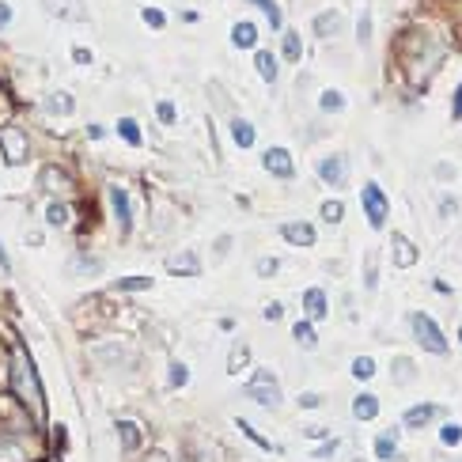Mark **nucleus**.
I'll return each mask as SVG.
<instances>
[{
  "instance_id": "obj_1",
  "label": "nucleus",
  "mask_w": 462,
  "mask_h": 462,
  "mask_svg": "<svg viewBox=\"0 0 462 462\" xmlns=\"http://www.w3.org/2000/svg\"><path fill=\"white\" fill-rule=\"evenodd\" d=\"M12 390L30 413H42V383L35 376V364H30L27 349H16V356H12Z\"/></svg>"
},
{
  "instance_id": "obj_2",
  "label": "nucleus",
  "mask_w": 462,
  "mask_h": 462,
  "mask_svg": "<svg viewBox=\"0 0 462 462\" xmlns=\"http://www.w3.org/2000/svg\"><path fill=\"white\" fill-rule=\"evenodd\" d=\"M410 329H413L417 345H421L424 353H436V356H447V353H451V345H447L444 329H439V322H436L432 315L413 311V315H410Z\"/></svg>"
},
{
  "instance_id": "obj_3",
  "label": "nucleus",
  "mask_w": 462,
  "mask_h": 462,
  "mask_svg": "<svg viewBox=\"0 0 462 462\" xmlns=\"http://www.w3.org/2000/svg\"><path fill=\"white\" fill-rule=\"evenodd\" d=\"M247 398H254L258 405H266V410H281V402H284V394L277 387V376L266 368H258L254 371V379L247 383Z\"/></svg>"
},
{
  "instance_id": "obj_4",
  "label": "nucleus",
  "mask_w": 462,
  "mask_h": 462,
  "mask_svg": "<svg viewBox=\"0 0 462 462\" xmlns=\"http://www.w3.org/2000/svg\"><path fill=\"white\" fill-rule=\"evenodd\" d=\"M360 201H364V216H368V224L383 231L387 227V216H390V201H387V193L379 190L376 182H368L364 190H360Z\"/></svg>"
},
{
  "instance_id": "obj_5",
  "label": "nucleus",
  "mask_w": 462,
  "mask_h": 462,
  "mask_svg": "<svg viewBox=\"0 0 462 462\" xmlns=\"http://www.w3.org/2000/svg\"><path fill=\"white\" fill-rule=\"evenodd\" d=\"M0 152H4V159L19 167V163L30 159V145H27V133L19 125H4L0 129Z\"/></svg>"
},
{
  "instance_id": "obj_6",
  "label": "nucleus",
  "mask_w": 462,
  "mask_h": 462,
  "mask_svg": "<svg viewBox=\"0 0 462 462\" xmlns=\"http://www.w3.org/2000/svg\"><path fill=\"white\" fill-rule=\"evenodd\" d=\"M318 179H322L326 186H334V190H345V182H349V159L345 156L318 159Z\"/></svg>"
},
{
  "instance_id": "obj_7",
  "label": "nucleus",
  "mask_w": 462,
  "mask_h": 462,
  "mask_svg": "<svg viewBox=\"0 0 462 462\" xmlns=\"http://www.w3.org/2000/svg\"><path fill=\"white\" fill-rule=\"evenodd\" d=\"M261 163H266V171L273 174V179H295V163L288 156V148H266V156H261Z\"/></svg>"
},
{
  "instance_id": "obj_8",
  "label": "nucleus",
  "mask_w": 462,
  "mask_h": 462,
  "mask_svg": "<svg viewBox=\"0 0 462 462\" xmlns=\"http://www.w3.org/2000/svg\"><path fill=\"white\" fill-rule=\"evenodd\" d=\"M167 273L171 277H197V273H201V258H197L193 250H179V254L167 258Z\"/></svg>"
},
{
  "instance_id": "obj_9",
  "label": "nucleus",
  "mask_w": 462,
  "mask_h": 462,
  "mask_svg": "<svg viewBox=\"0 0 462 462\" xmlns=\"http://www.w3.org/2000/svg\"><path fill=\"white\" fill-rule=\"evenodd\" d=\"M281 239H288L292 247H311L315 243V227L307 224V220H288V224H281Z\"/></svg>"
},
{
  "instance_id": "obj_10",
  "label": "nucleus",
  "mask_w": 462,
  "mask_h": 462,
  "mask_svg": "<svg viewBox=\"0 0 462 462\" xmlns=\"http://www.w3.org/2000/svg\"><path fill=\"white\" fill-rule=\"evenodd\" d=\"M110 205H114V216H118V224H122V231L129 235V231H133V208H129V193L122 186H110Z\"/></svg>"
},
{
  "instance_id": "obj_11",
  "label": "nucleus",
  "mask_w": 462,
  "mask_h": 462,
  "mask_svg": "<svg viewBox=\"0 0 462 462\" xmlns=\"http://www.w3.org/2000/svg\"><path fill=\"white\" fill-rule=\"evenodd\" d=\"M444 413L439 405H432V402H421V405H413V410H405L402 413V424L405 428H424L428 421H436V417Z\"/></svg>"
},
{
  "instance_id": "obj_12",
  "label": "nucleus",
  "mask_w": 462,
  "mask_h": 462,
  "mask_svg": "<svg viewBox=\"0 0 462 462\" xmlns=\"http://www.w3.org/2000/svg\"><path fill=\"white\" fill-rule=\"evenodd\" d=\"M311 27H315V38H334L341 30V12L337 8H326V12H318L311 19Z\"/></svg>"
},
{
  "instance_id": "obj_13",
  "label": "nucleus",
  "mask_w": 462,
  "mask_h": 462,
  "mask_svg": "<svg viewBox=\"0 0 462 462\" xmlns=\"http://www.w3.org/2000/svg\"><path fill=\"white\" fill-rule=\"evenodd\" d=\"M42 190L46 193H72V179L61 167H42Z\"/></svg>"
},
{
  "instance_id": "obj_14",
  "label": "nucleus",
  "mask_w": 462,
  "mask_h": 462,
  "mask_svg": "<svg viewBox=\"0 0 462 462\" xmlns=\"http://www.w3.org/2000/svg\"><path fill=\"white\" fill-rule=\"evenodd\" d=\"M303 311H307V322H322L326 318V292L322 288H307L303 292Z\"/></svg>"
},
{
  "instance_id": "obj_15",
  "label": "nucleus",
  "mask_w": 462,
  "mask_h": 462,
  "mask_svg": "<svg viewBox=\"0 0 462 462\" xmlns=\"http://www.w3.org/2000/svg\"><path fill=\"white\" fill-rule=\"evenodd\" d=\"M390 250H394V266H398V269L417 266V247H413L405 235H394V239H390Z\"/></svg>"
},
{
  "instance_id": "obj_16",
  "label": "nucleus",
  "mask_w": 462,
  "mask_h": 462,
  "mask_svg": "<svg viewBox=\"0 0 462 462\" xmlns=\"http://www.w3.org/2000/svg\"><path fill=\"white\" fill-rule=\"evenodd\" d=\"M254 42H258V27L254 23H235V30H231V46L235 50H254Z\"/></svg>"
},
{
  "instance_id": "obj_17",
  "label": "nucleus",
  "mask_w": 462,
  "mask_h": 462,
  "mask_svg": "<svg viewBox=\"0 0 462 462\" xmlns=\"http://www.w3.org/2000/svg\"><path fill=\"white\" fill-rule=\"evenodd\" d=\"M353 417H356V421H376V417H379V398H376V394H356Z\"/></svg>"
},
{
  "instance_id": "obj_18",
  "label": "nucleus",
  "mask_w": 462,
  "mask_h": 462,
  "mask_svg": "<svg viewBox=\"0 0 462 462\" xmlns=\"http://www.w3.org/2000/svg\"><path fill=\"white\" fill-rule=\"evenodd\" d=\"M254 69H258V76H261L266 84H273V80H277V53L258 50V53H254Z\"/></svg>"
},
{
  "instance_id": "obj_19",
  "label": "nucleus",
  "mask_w": 462,
  "mask_h": 462,
  "mask_svg": "<svg viewBox=\"0 0 462 462\" xmlns=\"http://www.w3.org/2000/svg\"><path fill=\"white\" fill-rule=\"evenodd\" d=\"M281 53H284V61H292V64L303 57V42L295 30H281Z\"/></svg>"
},
{
  "instance_id": "obj_20",
  "label": "nucleus",
  "mask_w": 462,
  "mask_h": 462,
  "mask_svg": "<svg viewBox=\"0 0 462 462\" xmlns=\"http://www.w3.org/2000/svg\"><path fill=\"white\" fill-rule=\"evenodd\" d=\"M231 137H235L239 148H254V125L243 122V118H231Z\"/></svg>"
},
{
  "instance_id": "obj_21",
  "label": "nucleus",
  "mask_w": 462,
  "mask_h": 462,
  "mask_svg": "<svg viewBox=\"0 0 462 462\" xmlns=\"http://www.w3.org/2000/svg\"><path fill=\"white\" fill-rule=\"evenodd\" d=\"M398 432H383V436H376V458H383V462H390V458H398Z\"/></svg>"
},
{
  "instance_id": "obj_22",
  "label": "nucleus",
  "mask_w": 462,
  "mask_h": 462,
  "mask_svg": "<svg viewBox=\"0 0 462 462\" xmlns=\"http://www.w3.org/2000/svg\"><path fill=\"white\" fill-rule=\"evenodd\" d=\"M292 337H295V345H303V349H315L318 345V334H315V322H295L292 326Z\"/></svg>"
},
{
  "instance_id": "obj_23",
  "label": "nucleus",
  "mask_w": 462,
  "mask_h": 462,
  "mask_svg": "<svg viewBox=\"0 0 462 462\" xmlns=\"http://www.w3.org/2000/svg\"><path fill=\"white\" fill-rule=\"evenodd\" d=\"M118 436H122V451H137L140 447V428L133 421H118Z\"/></svg>"
},
{
  "instance_id": "obj_24",
  "label": "nucleus",
  "mask_w": 462,
  "mask_h": 462,
  "mask_svg": "<svg viewBox=\"0 0 462 462\" xmlns=\"http://www.w3.org/2000/svg\"><path fill=\"white\" fill-rule=\"evenodd\" d=\"M364 288H368V292L379 288V261H376V254H371V250L364 254Z\"/></svg>"
},
{
  "instance_id": "obj_25",
  "label": "nucleus",
  "mask_w": 462,
  "mask_h": 462,
  "mask_svg": "<svg viewBox=\"0 0 462 462\" xmlns=\"http://www.w3.org/2000/svg\"><path fill=\"white\" fill-rule=\"evenodd\" d=\"M247 364H250V349L247 345H235V349H231V356H227V371H231V376H239Z\"/></svg>"
},
{
  "instance_id": "obj_26",
  "label": "nucleus",
  "mask_w": 462,
  "mask_h": 462,
  "mask_svg": "<svg viewBox=\"0 0 462 462\" xmlns=\"http://www.w3.org/2000/svg\"><path fill=\"white\" fill-rule=\"evenodd\" d=\"M72 95H64V91H53L50 98H46V110H53V114H72Z\"/></svg>"
},
{
  "instance_id": "obj_27",
  "label": "nucleus",
  "mask_w": 462,
  "mask_h": 462,
  "mask_svg": "<svg viewBox=\"0 0 462 462\" xmlns=\"http://www.w3.org/2000/svg\"><path fill=\"white\" fill-rule=\"evenodd\" d=\"M118 133H122V140H125V145L140 148V125L133 122V118H122V122H118Z\"/></svg>"
},
{
  "instance_id": "obj_28",
  "label": "nucleus",
  "mask_w": 462,
  "mask_h": 462,
  "mask_svg": "<svg viewBox=\"0 0 462 462\" xmlns=\"http://www.w3.org/2000/svg\"><path fill=\"white\" fill-rule=\"evenodd\" d=\"M114 288L118 292H148L152 277H122V281H114Z\"/></svg>"
},
{
  "instance_id": "obj_29",
  "label": "nucleus",
  "mask_w": 462,
  "mask_h": 462,
  "mask_svg": "<svg viewBox=\"0 0 462 462\" xmlns=\"http://www.w3.org/2000/svg\"><path fill=\"white\" fill-rule=\"evenodd\" d=\"M46 220H50L53 227H64V224H69V205H64V201H50Z\"/></svg>"
},
{
  "instance_id": "obj_30",
  "label": "nucleus",
  "mask_w": 462,
  "mask_h": 462,
  "mask_svg": "<svg viewBox=\"0 0 462 462\" xmlns=\"http://www.w3.org/2000/svg\"><path fill=\"white\" fill-rule=\"evenodd\" d=\"M371 376H376V360H371V356H356V360H353V379L368 383Z\"/></svg>"
},
{
  "instance_id": "obj_31",
  "label": "nucleus",
  "mask_w": 462,
  "mask_h": 462,
  "mask_svg": "<svg viewBox=\"0 0 462 462\" xmlns=\"http://www.w3.org/2000/svg\"><path fill=\"white\" fill-rule=\"evenodd\" d=\"M318 106H322L326 114H337V110H345V95H341V91H322Z\"/></svg>"
},
{
  "instance_id": "obj_32",
  "label": "nucleus",
  "mask_w": 462,
  "mask_h": 462,
  "mask_svg": "<svg viewBox=\"0 0 462 462\" xmlns=\"http://www.w3.org/2000/svg\"><path fill=\"white\" fill-rule=\"evenodd\" d=\"M235 424H239V432H243L247 439H254V444H258L261 451H269V455H273V444H269V439H266V436H261V432H254V428H250V424L243 421V417H239V421H235Z\"/></svg>"
},
{
  "instance_id": "obj_33",
  "label": "nucleus",
  "mask_w": 462,
  "mask_h": 462,
  "mask_svg": "<svg viewBox=\"0 0 462 462\" xmlns=\"http://www.w3.org/2000/svg\"><path fill=\"white\" fill-rule=\"evenodd\" d=\"M394 379H398V383H410V379H417V368H413L405 356H398V360H394Z\"/></svg>"
},
{
  "instance_id": "obj_34",
  "label": "nucleus",
  "mask_w": 462,
  "mask_h": 462,
  "mask_svg": "<svg viewBox=\"0 0 462 462\" xmlns=\"http://www.w3.org/2000/svg\"><path fill=\"white\" fill-rule=\"evenodd\" d=\"M140 19H145L152 30H163V27H167V16H163L159 8H145V12H140Z\"/></svg>"
},
{
  "instance_id": "obj_35",
  "label": "nucleus",
  "mask_w": 462,
  "mask_h": 462,
  "mask_svg": "<svg viewBox=\"0 0 462 462\" xmlns=\"http://www.w3.org/2000/svg\"><path fill=\"white\" fill-rule=\"evenodd\" d=\"M156 118H159V125H174V122H179V118H174V103L159 98V103H156Z\"/></svg>"
},
{
  "instance_id": "obj_36",
  "label": "nucleus",
  "mask_w": 462,
  "mask_h": 462,
  "mask_svg": "<svg viewBox=\"0 0 462 462\" xmlns=\"http://www.w3.org/2000/svg\"><path fill=\"white\" fill-rule=\"evenodd\" d=\"M439 439H444V447H458L462 444V428L458 424H444V428H439Z\"/></svg>"
},
{
  "instance_id": "obj_37",
  "label": "nucleus",
  "mask_w": 462,
  "mask_h": 462,
  "mask_svg": "<svg viewBox=\"0 0 462 462\" xmlns=\"http://www.w3.org/2000/svg\"><path fill=\"white\" fill-rule=\"evenodd\" d=\"M341 216H345V205H341V201H326L322 205V220H326V224H341Z\"/></svg>"
},
{
  "instance_id": "obj_38",
  "label": "nucleus",
  "mask_w": 462,
  "mask_h": 462,
  "mask_svg": "<svg viewBox=\"0 0 462 462\" xmlns=\"http://www.w3.org/2000/svg\"><path fill=\"white\" fill-rule=\"evenodd\" d=\"M250 4H258V8H261V12H266V16H269V27H281V8H277V4H273V0H250Z\"/></svg>"
},
{
  "instance_id": "obj_39",
  "label": "nucleus",
  "mask_w": 462,
  "mask_h": 462,
  "mask_svg": "<svg viewBox=\"0 0 462 462\" xmlns=\"http://www.w3.org/2000/svg\"><path fill=\"white\" fill-rule=\"evenodd\" d=\"M277 269H281V261H277V258H261V261H258V277H266V281H269V277H277Z\"/></svg>"
},
{
  "instance_id": "obj_40",
  "label": "nucleus",
  "mask_w": 462,
  "mask_h": 462,
  "mask_svg": "<svg viewBox=\"0 0 462 462\" xmlns=\"http://www.w3.org/2000/svg\"><path fill=\"white\" fill-rule=\"evenodd\" d=\"M186 379H190V371H186V364L174 360V364H171V387H186Z\"/></svg>"
},
{
  "instance_id": "obj_41",
  "label": "nucleus",
  "mask_w": 462,
  "mask_h": 462,
  "mask_svg": "<svg viewBox=\"0 0 462 462\" xmlns=\"http://www.w3.org/2000/svg\"><path fill=\"white\" fill-rule=\"evenodd\" d=\"M356 38H360V46H368V42H371V16H368V12L360 16V30H356Z\"/></svg>"
},
{
  "instance_id": "obj_42",
  "label": "nucleus",
  "mask_w": 462,
  "mask_h": 462,
  "mask_svg": "<svg viewBox=\"0 0 462 462\" xmlns=\"http://www.w3.org/2000/svg\"><path fill=\"white\" fill-rule=\"evenodd\" d=\"M0 462H23V455H19V447H12V444H0Z\"/></svg>"
},
{
  "instance_id": "obj_43",
  "label": "nucleus",
  "mask_w": 462,
  "mask_h": 462,
  "mask_svg": "<svg viewBox=\"0 0 462 462\" xmlns=\"http://www.w3.org/2000/svg\"><path fill=\"white\" fill-rule=\"evenodd\" d=\"M334 451H337V439H326V444H322V447H315L311 455H315V458H329Z\"/></svg>"
},
{
  "instance_id": "obj_44",
  "label": "nucleus",
  "mask_w": 462,
  "mask_h": 462,
  "mask_svg": "<svg viewBox=\"0 0 462 462\" xmlns=\"http://www.w3.org/2000/svg\"><path fill=\"white\" fill-rule=\"evenodd\" d=\"M72 61L76 64H91V50H87V46H72Z\"/></svg>"
},
{
  "instance_id": "obj_45",
  "label": "nucleus",
  "mask_w": 462,
  "mask_h": 462,
  "mask_svg": "<svg viewBox=\"0 0 462 462\" xmlns=\"http://www.w3.org/2000/svg\"><path fill=\"white\" fill-rule=\"evenodd\" d=\"M451 118H455V122H462V84H458L455 98H451Z\"/></svg>"
},
{
  "instance_id": "obj_46",
  "label": "nucleus",
  "mask_w": 462,
  "mask_h": 462,
  "mask_svg": "<svg viewBox=\"0 0 462 462\" xmlns=\"http://www.w3.org/2000/svg\"><path fill=\"white\" fill-rule=\"evenodd\" d=\"M300 405H303V410H318V405H322V394H303Z\"/></svg>"
},
{
  "instance_id": "obj_47",
  "label": "nucleus",
  "mask_w": 462,
  "mask_h": 462,
  "mask_svg": "<svg viewBox=\"0 0 462 462\" xmlns=\"http://www.w3.org/2000/svg\"><path fill=\"white\" fill-rule=\"evenodd\" d=\"M8 23H12V4H4V0H0V30H4Z\"/></svg>"
},
{
  "instance_id": "obj_48",
  "label": "nucleus",
  "mask_w": 462,
  "mask_h": 462,
  "mask_svg": "<svg viewBox=\"0 0 462 462\" xmlns=\"http://www.w3.org/2000/svg\"><path fill=\"white\" fill-rule=\"evenodd\" d=\"M281 315H284V307H281V303H269V307H266V318H269V322H277Z\"/></svg>"
},
{
  "instance_id": "obj_49",
  "label": "nucleus",
  "mask_w": 462,
  "mask_h": 462,
  "mask_svg": "<svg viewBox=\"0 0 462 462\" xmlns=\"http://www.w3.org/2000/svg\"><path fill=\"white\" fill-rule=\"evenodd\" d=\"M436 174H439V179H444V182H447V179H451V174H455V167H451V163H439V167H436Z\"/></svg>"
},
{
  "instance_id": "obj_50",
  "label": "nucleus",
  "mask_w": 462,
  "mask_h": 462,
  "mask_svg": "<svg viewBox=\"0 0 462 462\" xmlns=\"http://www.w3.org/2000/svg\"><path fill=\"white\" fill-rule=\"evenodd\" d=\"M439 213H444V216H455V213H458V205H455V201H451V197H447V201L439 205Z\"/></svg>"
},
{
  "instance_id": "obj_51",
  "label": "nucleus",
  "mask_w": 462,
  "mask_h": 462,
  "mask_svg": "<svg viewBox=\"0 0 462 462\" xmlns=\"http://www.w3.org/2000/svg\"><path fill=\"white\" fill-rule=\"evenodd\" d=\"M227 250H231V239L224 235V239H220V243H216V254H220V258H224V254H227Z\"/></svg>"
},
{
  "instance_id": "obj_52",
  "label": "nucleus",
  "mask_w": 462,
  "mask_h": 462,
  "mask_svg": "<svg viewBox=\"0 0 462 462\" xmlns=\"http://www.w3.org/2000/svg\"><path fill=\"white\" fill-rule=\"evenodd\" d=\"M0 269H12V261H8V254H4V247H0Z\"/></svg>"
},
{
  "instance_id": "obj_53",
  "label": "nucleus",
  "mask_w": 462,
  "mask_h": 462,
  "mask_svg": "<svg viewBox=\"0 0 462 462\" xmlns=\"http://www.w3.org/2000/svg\"><path fill=\"white\" fill-rule=\"evenodd\" d=\"M64 4H80V0H64Z\"/></svg>"
},
{
  "instance_id": "obj_54",
  "label": "nucleus",
  "mask_w": 462,
  "mask_h": 462,
  "mask_svg": "<svg viewBox=\"0 0 462 462\" xmlns=\"http://www.w3.org/2000/svg\"><path fill=\"white\" fill-rule=\"evenodd\" d=\"M458 341H462V329H458Z\"/></svg>"
}]
</instances>
